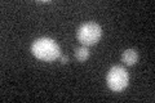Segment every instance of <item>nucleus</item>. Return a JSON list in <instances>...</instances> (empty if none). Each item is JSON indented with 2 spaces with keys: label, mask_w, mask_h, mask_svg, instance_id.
<instances>
[{
  "label": "nucleus",
  "mask_w": 155,
  "mask_h": 103,
  "mask_svg": "<svg viewBox=\"0 0 155 103\" xmlns=\"http://www.w3.org/2000/svg\"><path fill=\"white\" fill-rule=\"evenodd\" d=\"M31 52L34 57L44 62H53L61 57V48L53 39L40 37L36 39L31 45Z\"/></svg>",
  "instance_id": "f257e3e1"
},
{
  "label": "nucleus",
  "mask_w": 155,
  "mask_h": 103,
  "mask_svg": "<svg viewBox=\"0 0 155 103\" xmlns=\"http://www.w3.org/2000/svg\"><path fill=\"white\" fill-rule=\"evenodd\" d=\"M102 36V28L96 22H87L79 26L76 31V39L83 47H91L98 43Z\"/></svg>",
  "instance_id": "f03ea898"
},
{
  "label": "nucleus",
  "mask_w": 155,
  "mask_h": 103,
  "mask_svg": "<svg viewBox=\"0 0 155 103\" xmlns=\"http://www.w3.org/2000/svg\"><path fill=\"white\" fill-rule=\"evenodd\" d=\"M106 82L113 92H122L128 86L129 73L125 70V67L115 65L109 70L107 76H106Z\"/></svg>",
  "instance_id": "7ed1b4c3"
},
{
  "label": "nucleus",
  "mask_w": 155,
  "mask_h": 103,
  "mask_svg": "<svg viewBox=\"0 0 155 103\" xmlns=\"http://www.w3.org/2000/svg\"><path fill=\"white\" fill-rule=\"evenodd\" d=\"M138 60V54L136 49H125L122 54V62L125 66H133Z\"/></svg>",
  "instance_id": "20e7f679"
},
{
  "label": "nucleus",
  "mask_w": 155,
  "mask_h": 103,
  "mask_svg": "<svg viewBox=\"0 0 155 103\" xmlns=\"http://www.w3.org/2000/svg\"><path fill=\"white\" fill-rule=\"evenodd\" d=\"M74 54L79 62H84L91 57V52H89L88 47H80V48H75Z\"/></svg>",
  "instance_id": "39448f33"
},
{
  "label": "nucleus",
  "mask_w": 155,
  "mask_h": 103,
  "mask_svg": "<svg viewBox=\"0 0 155 103\" xmlns=\"http://www.w3.org/2000/svg\"><path fill=\"white\" fill-rule=\"evenodd\" d=\"M60 61H61L62 65H66V63L69 62V58H67L66 56H62V54H61V57H60Z\"/></svg>",
  "instance_id": "423d86ee"
}]
</instances>
